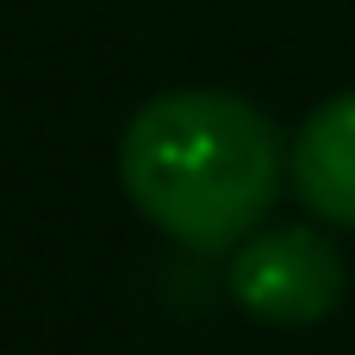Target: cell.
Returning <instances> with one entry per match:
<instances>
[{
	"instance_id": "cell-2",
	"label": "cell",
	"mask_w": 355,
	"mask_h": 355,
	"mask_svg": "<svg viewBox=\"0 0 355 355\" xmlns=\"http://www.w3.org/2000/svg\"><path fill=\"white\" fill-rule=\"evenodd\" d=\"M231 300L262 324H318L349 293L343 250L312 225H262L231 250Z\"/></svg>"
},
{
	"instance_id": "cell-1",
	"label": "cell",
	"mask_w": 355,
	"mask_h": 355,
	"mask_svg": "<svg viewBox=\"0 0 355 355\" xmlns=\"http://www.w3.org/2000/svg\"><path fill=\"white\" fill-rule=\"evenodd\" d=\"M125 200L187 250H237L287 181V144L262 106L225 87H175L119 137Z\"/></svg>"
},
{
	"instance_id": "cell-3",
	"label": "cell",
	"mask_w": 355,
	"mask_h": 355,
	"mask_svg": "<svg viewBox=\"0 0 355 355\" xmlns=\"http://www.w3.org/2000/svg\"><path fill=\"white\" fill-rule=\"evenodd\" d=\"M287 181L312 218L355 231V87L312 106V119L287 144Z\"/></svg>"
}]
</instances>
